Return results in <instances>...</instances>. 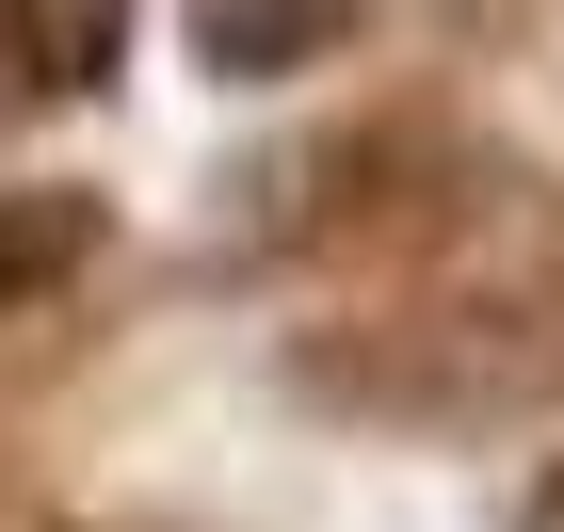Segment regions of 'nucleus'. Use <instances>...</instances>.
<instances>
[{
    "instance_id": "nucleus-3",
    "label": "nucleus",
    "mask_w": 564,
    "mask_h": 532,
    "mask_svg": "<svg viewBox=\"0 0 564 532\" xmlns=\"http://www.w3.org/2000/svg\"><path fill=\"white\" fill-rule=\"evenodd\" d=\"M82 242H97V194H65V177H17V194H0V307H33V291L82 259Z\"/></svg>"
},
{
    "instance_id": "nucleus-1",
    "label": "nucleus",
    "mask_w": 564,
    "mask_h": 532,
    "mask_svg": "<svg viewBox=\"0 0 564 532\" xmlns=\"http://www.w3.org/2000/svg\"><path fill=\"white\" fill-rule=\"evenodd\" d=\"M113 48H130V0H0V65H17V97L113 82Z\"/></svg>"
},
{
    "instance_id": "nucleus-4",
    "label": "nucleus",
    "mask_w": 564,
    "mask_h": 532,
    "mask_svg": "<svg viewBox=\"0 0 564 532\" xmlns=\"http://www.w3.org/2000/svg\"><path fill=\"white\" fill-rule=\"evenodd\" d=\"M532 532H564V468H549V485H532Z\"/></svg>"
},
{
    "instance_id": "nucleus-2",
    "label": "nucleus",
    "mask_w": 564,
    "mask_h": 532,
    "mask_svg": "<svg viewBox=\"0 0 564 532\" xmlns=\"http://www.w3.org/2000/svg\"><path fill=\"white\" fill-rule=\"evenodd\" d=\"M323 33H339V0H194V48L226 82H291Z\"/></svg>"
}]
</instances>
